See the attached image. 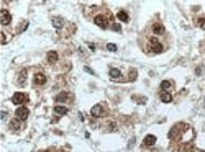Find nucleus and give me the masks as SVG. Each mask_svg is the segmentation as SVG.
<instances>
[{"mask_svg":"<svg viewBox=\"0 0 205 152\" xmlns=\"http://www.w3.org/2000/svg\"><path fill=\"white\" fill-rule=\"evenodd\" d=\"M12 102H13L15 105H23V103L28 102V95L23 93V92H17V93H13V97H12Z\"/></svg>","mask_w":205,"mask_h":152,"instance_id":"obj_3","label":"nucleus"},{"mask_svg":"<svg viewBox=\"0 0 205 152\" xmlns=\"http://www.w3.org/2000/svg\"><path fill=\"white\" fill-rule=\"evenodd\" d=\"M182 129H186V125H176V126L169 131V139L179 137V134H180V131H182Z\"/></svg>","mask_w":205,"mask_h":152,"instance_id":"obj_7","label":"nucleus"},{"mask_svg":"<svg viewBox=\"0 0 205 152\" xmlns=\"http://www.w3.org/2000/svg\"><path fill=\"white\" fill-rule=\"evenodd\" d=\"M30 116V110H28L26 106H18L17 111H15V118L22 119V121H25V119Z\"/></svg>","mask_w":205,"mask_h":152,"instance_id":"obj_4","label":"nucleus"},{"mask_svg":"<svg viewBox=\"0 0 205 152\" xmlns=\"http://www.w3.org/2000/svg\"><path fill=\"white\" fill-rule=\"evenodd\" d=\"M105 113H107V106L103 105V103H97V105H94V106H92V110H90V115L94 118H100V116H103Z\"/></svg>","mask_w":205,"mask_h":152,"instance_id":"obj_2","label":"nucleus"},{"mask_svg":"<svg viewBox=\"0 0 205 152\" xmlns=\"http://www.w3.org/2000/svg\"><path fill=\"white\" fill-rule=\"evenodd\" d=\"M94 23L99 28H102V30H107L108 28V18L105 17V15H97V17L94 18Z\"/></svg>","mask_w":205,"mask_h":152,"instance_id":"obj_5","label":"nucleus"},{"mask_svg":"<svg viewBox=\"0 0 205 152\" xmlns=\"http://www.w3.org/2000/svg\"><path fill=\"white\" fill-rule=\"evenodd\" d=\"M116 18H118L120 21H125V23L128 21V20H130V17H128V13H126L125 10H120L118 13H116Z\"/></svg>","mask_w":205,"mask_h":152,"instance_id":"obj_17","label":"nucleus"},{"mask_svg":"<svg viewBox=\"0 0 205 152\" xmlns=\"http://www.w3.org/2000/svg\"><path fill=\"white\" fill-rule=\"evenodd\" d=\"M67 98H71V95L67 93V92H61V93L56 95V98H54V100H56L58 103H62V102H66Z\"/></svg>","mask_w":205,"mask_h":152,"instance_id":"obj_14","label":"nucleus"},{"mask_svg":"<svg viewBox=\"0 0 205 152\" xmlns=\"http://www.w3.org/2000/svg\"><path fill=\"white\" fill-rule=\"evenodd\" d=\"M53 26L56 28V30H61V28L64 26V20L61 17H54L53 18Z\"/></svg>","mask_w":205,"mask_h":152,"instance_id":"obj_15","label":"nucleus"},{"mask_svg":"<svg viewBox=\"0 0 205 152\" xmlns=\"http://www.w3.org/2000/svg\"><path fill=\"white\" fill-rule=\"evenodd\" d=\"M202 70H203V69H202V67H199V69H197V70H195V72H197V75H200V74H202Z\"/></svg>","mask_w":205,"mask_h":152,"instance_id":"obj_30","label":"nucleus"},{"mask_svg":"<svg viewBox=\"0 0 205 152\" xmlns=\"http://www.w3.org/2000/svg\"><path fill=\"white\" fill-rule=\"evenodd\" d=\"M159 98H161V102H164V103H171L172 102V95L169 93V92H161Z\"/></svg>","mask_w":205,"mask_h":152,"instance_id":"obj_13","label":"nucleus"},{"mask_svg":"<svg viewBox=\"0 0 205 152\" xmlns=\"http://www.w3.org/2000/svg\"><path fill=\"white\" fill-rule=\"evenodd\" d=\"M58 59H59V56L56 51H49V53L46 54V61L49 62V64H54V62H58Z\"/></svg>","mask_w":205,"mask_h":152,"instance_id":"obj_11","label":"nucleus"},{"mask_svg":"<svg viewBox=\"0 0 205 152\" xmlns=\"http://www.w3.org/2000/svg\"><path fill=\"white\" fill-rule=\"evenodd\" d=\"M107 49H108V51H112V53H115V51L118 49V47H116V44H113V43H108V44H107Z\"/></svg>","mask_w":205,"mask_h":152,"instance_id":"obj_25","label":"nucleus"},{"mask_svg":"<svg viewBox=\"0 0 205 152\" xmlns=\"http://www.w3.org/2000/svg\"><path fill=\"white\" fill-rule=\"evenodd\" d=\"M171 87H172V82L171 80H163V82H161V89H163V92L171 90Z\"/></svg>","mask_w":205,"mask_h":152,"instance_id":"obj_20","label":"nucleus"},{"mask_svg":"<svg viewBox=\"0 0 205 152\" xmlns=\"http://www.w3.org/2000/svg\"><path fill=\"white\" fill-rule=\"evenodd\" d=\"M0 21H2V25H10V21H12V15H10V11L7 10V8H3L2 11H0Z\"/></svg>","mask_w":205,"mask_h":152,"instance_id":"obj_6","label":"nucleus"},{"mask_svg":"<svg viewBox=\"0 0 205 152\" xmlns=\"http://www.w3.org/2000/svg\"><path fill=\"white\" fill-rule=\"evenodd\" d=\"M192 150H194V146H192V144H184L182 149H180L179 152H192Z\"/></svg>","mask_w":205,"mask_h":152,"instance_id":"obj_21","label":"nucleus"},{"mask_svg":"<svg viewBox=\"0 0 205 152\" xmlns=\"http://www.w3.org/2000/svg\"><path fill=\"white\" fill-rule=\"evenodd\" d=\"M54 113H58V115H61V116H62V115H67V113H69V110H67L66 106L56 105V106H54Z\"/></svg>","mask_w":205,"mask_h":152,"instance_id":"obj_18","label":"nucleus"},{"mask_svg":"<svg viewBox=\"0 0 205 152\" xmlns=\"http://www.w3.org/2000/svg\"><path fill=\"white\" fill-rule=\"evenodd\" d=\"M26 74H28V69H23L22 72H20V77H18V83H20V85H25V82H26Z\"/></svg>","mask_w":205,"mask_h":152,"instance_id":"obj_19","label":"nucleus"},{"mask_svg":"<svg viewBox=\"0 0 205 152\" xmlns=\"http://www.w3.org/2000/svg\"><path fill=\"white\" fill-rule=\"evenodd\" d=\"M133 100H136V103H139V105H144V103H146V98L139 97V95H133Z\"/></svg>","mask_w":205,"mask_h":152,"instance_id":"obj_23","label":"nucleus"},{"mask_svg":"<svg viewBox=\"0 0 205 152\" xmlns=\"http://www.w3.org/2000/svg\"><path fill=\"white\" fill-rule=\"evenodd\" d=\"M107 126H110V128H108V131H115V129H116V128H115V123H108Z\"/></svg>","mask_w":205,"mask_h":152,"instance_id":"obj_28","label":"nucleus"},{"mask_svg":"<svg viewBox=\"0 0 205 152\" xmlns=\"http://www.w3.org/2000/svg\"><path fill=\"white\" fill-rule=\"evenodd\" d=\"M197 26L205 30V18H199V20H197Z\"/></svg>","mask_w":205,"mask_h":152,"instance_id":"obj_24","label":"nucleus"},{"mask_svg":"<svg viewBox=\"0 0 205 152\" xmlns=\"http://www.w3.org/2000/svg\"><path fill=\"white\" fill-rule=\"evenodd\" d=\"M22 119H18V118H15V119H12L10 121V131H13V133H18V131H22Z\"/></svg>","mask_w":205,"mask_h":152,"instance_id":"obj_8","label":"nucleus"},{"mask_svg":"<svg viewBox=\"0 0 205 152\" xmlns=\"http://www.w3.org/2000/svg\"><path fill=\"white\" fill-rule=\"evenodd\" d=\"M136 77H138V70H136V69H131V70H130V77H128V80L133 82V80H136Z\"/></svg>","mask_w":205,"mask_h":152,"instance_id":"obj_22","label":"nucleus"},{"mask_svg":"<svg viewBox=\"0 0 205 152\" xmlns=\"http://www.w3.org/2000/svg\"><path fill=\"white\" fill-rule=\"evenodd\" d=\"M35 85L39 87V85H45L46 83V75L43 74V72H38V74H35Z\"/></svg>","mask_w":205,"mask_h":152,"instance_id":"obj_9","label":"nucleus"},{"mask_svg":"<svg viewBox=\"0 0 205 152\" xmlns=\"http://www.w3.org/2000/svg\"><path fill=\"white\" fill-rule=\"evenodd\" d=\"M148 44H150V47H151V53L153 54H161L164 51V46L161 44V43L158 41V38H150V41H148Z\"/></svg>","mask_w":205,"mask_h":152,"instance_id":"obj_1","label":"nucleus"},{"mask_svg":"<svg viewBox=\"0 0 205 152\" xmlns=\"http://www.w3.org/2000/svg\"><path fill=\"white\" fill-rule=\"evenodd\" d=\"M108 74H110V79H112V80H122V72H120V69H115V67H112Z\"/></svg>","mask_w":205,"mask_h":152,"instance_id":"obj_10","label":"nucleus"},{"mask_svg":"<svg viewBox=\"0 0 205 152\" xmlns=\"http://www.w3.org/2000/svg\"><path fill=\"white\" fill-rule=\"evenodd\" d=\"M112 30H113V31H118V33H120V31H122V26H120L118 23H113V25H112Z\"/></svg>","mask_w":205,"mask_h":152,"instance_id":"obj_26","label":"nucleus"},{"mask_svg":"<svg viewBox=\"0 0 205 152\" xmlns=\"http://www.w3.org/2000/svg\"><path fill=\"white\" fill-rule=\"evenodd\" d=\"M199 152H205V150H199Z\"/></svg>","mask_w":205,"mask_h":152,"instance_id":"obj_31","label":"nucleus"},{"mask_svg":"<svg viewBox=\"0 0 205 152\" xmlns=\"http://www.w3.org/2000/svg\"><path fill=\"white\" fill-rule=\"evenodd\" d=\"M86 72H89V74H94V70H92L90 67H87V66H86Z\"/></svg>","mask_w":205,"mask_h":152,"instance_id":"obj_29","label":"nucleus"},{"mask_svg":"<svg viewBox=\"0 0 205 152\" xmlns=\"http://www.w3.org/2000/svg\"><path fill=\"white\" fill-rule=\"evenodd\" d=\"M144 146H154L156 144V136H153V134H148L146 137H144Z\"/></svg>","mask_w":205,"mask_h":152,"instance_id":"obj_16","label":"nucleus"},{"mask_svg":"<svg viewBox=\"0 0 205 152\" xmlns=\"http://www.w3.org/2000/svg\"><path fill=\"white\" fill-rule=\"evenodd\" d=\"M153 33L154 34H164L166 33V28L161 25V23H154V25H153Z\"/></svg>","mask_w":205,"mask_h":152,"instance_id":"obj_12","label":"nucleus"},{"mask_svg":"<svg viewBox=\"0 0 205 152\" xmlns=\"http://www.w3.org/2000/svg\"><path fill=\"white\" fill-rule=\"evenodd\" d=\"M0 34H2V44H5L8 41V36H7V33H0Z\"/></svg>","mask_w":205,"mask_h":152,"instance_id":"obj_27","label":"nucleus"}]
</instances>
